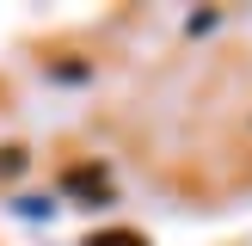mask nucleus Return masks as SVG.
<instances>
[{"mask_svg":"<svg viewBox=\"0 0 252 246\" xmlns=\"http://www.w3.org/2000/svg\"><path fill=\"white\" fill-rule=\"evenodd\" d=\"M86 246H148L142 234H129V228H105V234H93Z\"/></svg>","mask_w":252,"mask_h":246,"instance_id":"obj_1","label":"nucleus"},{"mask_svg":"<svg viewBox=\"0 0 252 246\" xmlns=\"http://www.w3.org/2000/svg\"><path fill=\"white\" fill-rule=\"evenodd\" d=\"M68 191H98L105 197V172H68Z\"/></svg>","mask_w":252,"mask_h":246,"instance_id":"obj_2","label":"nucleus"},{"mask_svg":"<svg viewBox=\"0 0 252 246\" xmlns=\"http://www.w3.org/2000/svg\"><path fill=\"white\" fill-rule=\"evenodd\" d=\"M19 215L37 221V215H49V203H43V197H19Z\"/></svg>","mask_w":252,"mask_h":246,"instance_id":"obj_3","label":"nucleus"},{"mask_svg":"<svg viewBox=\"0 0 252 246\" xmlns=\"http://www.w3.org/2000/svg\"><path fill=\"white\" fill-rule=\"evenodd\" d=\"M25 166V154H19V148H0V172H19Z\"/></svg>","mask_w":252,"mask_h":246,"instance_id":"obj_4","label":"nucleus"}]
</instances>
